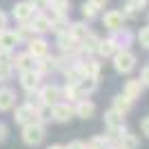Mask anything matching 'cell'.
<instances>
[{"mask_svg":"<svg viewBox=\"0 0 149 149\" xmlns=\"http://www.w3.org/2000/svg\"><path fill=\"white\" fill-rule=\"evenodd\" d=\"M113 145H118L120 149H140V138L136 136V134H131L129 129L125 131V134H120V136H116V140H113Z\"/></svg>","mask_w":149,"mask_h":149,"instance_id":"21","label":"cell"},{"mask_svg":"<svg viewBox=\"0 0 149 149\" xmlns=\"http://www.w3.org/2000/svg\"><path fill=\"white\" fill-rule=\"evenodd\" d=\"M85 145H87V149H105L107 145H113V136L109 131H107V134H98V136L89 138Z\"/></svg>","mask_w":149,"mask_h":149,"instance_id":"27","label":"cell"},{"mask_svg":"<svg viewBox=\"0 0 149 149\" xmlns=\"http://www.w3.org/2000/svg\"><path fill=\"white\" fill-rule=\"evenodd\" d=\"M98 85H100V80H96V78H89V76H85L80 80V85H78V89H80V93L82 96H91L96 89H98Z\"/></svg>","mask_w":149,"mask_h":149,"instance_id":"31","label":"cell"},{"mask_svg":"<svg viewBox=\"0 0 149 149\" xmlns=\"http://www.w3.org/2000/svg\"><path fill=\"white\" fill-rule=\"evenodd\" d=\"M60 98L62 100H67V102H76L78 98H82V93H80V89L76 87V85H62L60 87Z\"/></svg>","mask_w":149,"mask_h":149,"instance_id":"29","label":"cell"},{"mask_svg":"<svg viewBox=\"0 0 149 149\" xmlns=\"http://www.w3.org/2000/svg\"><path fill=\"white\" fill-rule=\"evenodd\" d=\"M96 102H93L89 96H82L74 102V118H80V120H89L96 116Z\"/></svg>","mask_w":149,"mask_h":149,"instance_id":"8","label":"cell"},{"mask_svg":"<svg viewBox=\"0 0 149 149\" xmlns=\"http://www.w3.org/2000/svg\"><path fill=\"white\" fill-rule=\"evenodd\" d=\"M102 120H105V127L107 131L113 136V140H116V136H120V134H125L127 131V123H125V113L116 111L113 107H109L105 111V116H102Z\"/></svg>","mask_w":149,"mask_h":149,"instance_id":"3","label":"cell"},{"mask_svg":"<svg viewBox=\"0 0 149 149\" xmlns=\"http://www.w3.org/2000/svg\"><path fill=\"white\" fill-rule=\"evenodd\" d=\"M29 2L33 5V9H36V11H45V9L49 7L51 0H29Z\"/></svg>","mask_w":149,"mask_h":149,"instance_id":"37","label":"cell"},{"mask_svg":"<svg viewBox=\"0 0 149 149\" xmlns=\"http://www.w3.org/2000/svg\"><path fill=\"white\" fill-rule=\"evenodd\" d=\"M20 138H22V143L27 147H40L45 143V138H47V125L45 123H27L22 125V129H20Z\"/></svg>","mask_w":149,"mask_h":149,"instance_id":"1","label":"cell"},{"mask_svg":"<svg viewBox=\"0 0 149 149\" xmlns=\"http://www.w3.org/2000/svg\"><path fill=\"white\" fill-rule=\"evenodd\" d=\"M7 138H9V127L5 123H0V143H5Z\"/></svg>","mask_w":149,"mask_h":149,"instance_id":"40","label":"cell"},{"mask_svg":"<svg viewBox=\"0 0 149 149\" xmlns=\"http://www.w3.org/2000/svg\"><path fill=\"white\" fill-rule=\"evenodd\" d=\"M89 2H91L93 7H98V9H105V7H107V2H109V0H89Z\"/></svg>","mask_w":149,"mask_h":149,"instance_id":"43","label":"cell"},{"mask_svg":"<svg viewBox=\"0 0 149 149\" xmlns=\"http://www.w3.org/2000/svg\"><path fill=\"white\" fill-rule=\"evenodd\" d=\"M74 118V102H67V100H58L49 107V120L51 123H69Z\"/></svg>","mask_w":149,"mask_h":149,"instance_id":"5","label":"cell"},{"mask_svg":"<svg viewBox=\"0 0 149 149\" xmlns=\"http://www.w3.org/2000/svg\"><path fill=\"white\" fill-rule=\"evenodd\" d=\"M7 27H9V16H7L5 11H0V31L7 29Z\"/></svg>","mask_w":149,"mask_h":149,"instance_id":"42","label":"cell"},{"mask_svg":"<svg viewBox=\"0 0 149 149\" xmlns=\"http://www.w3.org/2000/svg\"><path fill=\"white\" fill-rule=\"evenodd\" d=\"M80 11H82V20H85V22H91V20H96L100 16V9H98V7H93L89 0H87V2H82Z\"/></svg>","mask_w":149,"mask_h":149,"instance_id":"32","label":"cell"},{"mask_svg":"<svg viewBox=\"0 0 149 149\" xmlns=\"http://www.w3.org/2000/svg\"><path fill=\"white\" fill-rule=\"evenodd\" d=\"M42 76L38 74L36 69H27V71H20L18 74V82H20V87L25 89V93H36L38 87L42 85Z\"/></svg>","mask_w":149,"mask_h":149,"instance_id":"7","label":"cell"},{"mask_svg":"<svg viewBox=\"0 0 149 149\" xmlns=\"http://www.w3.org/2000/svg\"><path fill=\"white\" fill-rule=\"evenodd\" d=\"M62 76H65V82H67V85H76V87H78V85H80V80L85 78V71H82L80 60H76L69 69H65V71H62Z\"/></svg>","mask_w":149,"mask_h":149,"instance_id":"19","label":"cell"},{"mask_svg":"<svg viewBox=\"0 0 149 149\" xmlns=\"http://www.w3.org/2000/svg\"><path fill=\"white\" fill-rule=\"evenodd\" d=\"M16 33H18V38H20V42H29L31 38L36 36L33 33V29L29 27V22H18V27H16Z\"/></svg>","mask_w":149,"mask_h":149,"instance_id":"33","label":"cell"},{"mask_svg":"<svg viewBox=\"0 0 149 149\" xmlns=\"http://www.w3.org/2000/svg\"><path fill=\"white\" fill-rule=\"evenodd\" d=\"M47 149H65V145H49Z\"/></svg>","mask_w":149,"mask_h":149,"instance_id":"44","label":"cell"},{"mask_svg":"<svg viewBox=\"0 0 149 149\" xmlns=\"http://www.w3.org/2000/svg\"><path fill=\"white\" fill-rule=\"evenodd\" d=\"M98 42H100V36L91 31V33H89V36L80 42V56H96Z\"/></svg>","mask_w":149,"mask_h":149,"instance_id":"26","label":"cell"},{"mask_svg":"<svg viewBox=\"0 0 149 149\" xmlns=\"http://www.w3.org/2000/svg\"><path fill=\"white\" fill-rule=\"evenodd\" d=\"M80 65H82L85 76L96 78V80L102 78V62H100L98 56H80Z\"/></svg>","mask_w":149,"mask_h":149,"instance_id":"9","label":"cell"},{"mask_svg":"<svg viewBox=\"0 0 149 149\" xmlns=\"http://www.w3.org/2000/svg\"><path fill=\"white\" fill-rule=\"evenodd\" d=\"M33 69H36V71H38L40 76H42V78L51 76L54 71H56V56H51V54H47V56L38 58V60L33 62Z\"/></svg>","mask_w":149,"mask_h":149,"instance_id":"15","label":"cell"},{"mask_svg":"<svg viewBox=\"0 0 149 149\" xmlns=\"http://www.w3.org/2000/svg\"><path fill=\"white\" fill-rule=\"evenodd\" d=\"M36 100H38L42 107H47V109H49L54 102L62 100V98H60V85H54V82H42V85L38 87V91H36Z\"/></svg>","mask_w":149,"mask_h":149,"instance_id":"4","label":"cell"},{"mask_svg":"<svg viewBox=\"0 0 149 149\" xmlns=\"http://www.w3.org/2000/svg\"><path fill=\"white\" fill-rule=\"evenodd\" d=\"M123 25H125V18H123V11H120V9H109V11H105V16H102V27H105L107 31H116Z\"/></svg>","mask_w":149,"mask_h":149,"instance_id":"14","label":"cell"},{"mask_svg":"<svg viewBox=\"0 0 149 149\" xmlns=\"http://www.w3.org/2000/svg\"><path fill=\"white\" fill-rule=\"evenodd\" d=\"M134 102H136V100H131L129 96H125L123 91H120V93H116V96L111 98V107L116 109V111L125 113V116H127V113H129L131 109H134Z\"/></svg>","mask_w":149,"mask_h":149,"instance_id":"24","label":"cell"},{"mask_svg":"<svg viewBox=\"0 0 149 149\" xmlns=\"http://www.w3.org/2000/svg\"><path fill=\"white\" fill-rule=\"evenodd\" d=\"M149 5V0H127L123 7V18L125 20H134L140 11H145Z\"/></svg>","mask_w":149,"mask_h":149,"instance_id":"16","label":"cell"},{"mask_svg":"<svg viewBox=\"0 0 149 149\" xmlns=\"http://www.w3.org/2000/svg\"><path fill=\"white\" fill-rule=\"evenodd\" d=\"M138 42H140V47H143V49H149V25L147 27H143V29L138 31Z\"/></svg>","mask_w":149,"mask_h":149,"instance_id":"34","label":"cell"},{"mask_svg":"<svg viewBox=\"0 0 149 149\" xmlns=\"http://www.w3.org/2000/svg\"><path fill=\"white\" fill-rule=\"evenodd\" d=\"M118 51V45L113 42V38L111 36H107V38H100V42H98V49H96V56L98 58H111L113 54Z\"/></svg>","mask_w":149,"mask_h":149,"instance_id":"22","label":"cell"},{"mask_svg":"<svg viewBox=\"0 0 149 149\" xmlns=\"http://www.w3.org/2000/svg\"><path fill=\"white\" fill-rule=\"evenodd\" d=\"M105 149H120V147H118V145H107Z\"/></svg>","mask_w":149,"mask_h":149,"instance_id":"45","label":"cell"},{"mask_svg":"<svg viewBox=\"0 0 149 149\" xmlns=\"http://www.w3.org/2000/svg\"><path fill=\"white\" fill-rule=\"evenodd\" d=\"M143 91H145V87H143V82L138 80V78H129V80H125V85H123V93L129 96L131 100H138L143 96Z\"/></svg>","mask_w":149,"mask_h":149,"instance_id":"25","label":"cell"},{"mask_svg":"<svg viewBox=\"0 0 149 149\" xmlns=\"http://www.w3.org/2000/svg\"><path fill=\"white\" fill-rule=\"evenodd\" d=\"M138 80L143 82V87H149V65H145L143 69H140V78Z\"/></svg>","mask_w":149,"mask_h":149,"instance_id":"38","label":"cell"},{"mask_svg":"<svg viewBox=\"0 0 149 149\" xmlns=\"http://www.w3.org/2000/svg\"><path fill=\"white\" fill-rule=\"evenodd\" d=\"M16 91H13L11 87H0V113H5V111H11L13 107H16Z\"/></svg>","mask_w":149,"mask_h":149,"instance_id":"20","label":"cell"},{"mask_svg":"<svg viewBox=\"0 0 149 149\" xmlns=\"http://www.w3.org/2000/svg\"><path fill=\"white\" fill-rule=\"evenodd\" d=\"M69 13H65V16H51V31L54 33H65V31L69 29Z\"/></svg>","mask_w":149,"mask_h":149,"instance_id":"28","label":"cell"},{"mask_svg":"<svg viewBox=\"0 0 149 149\" xmlns=\"http://www.w3.org/2000/svg\"><path fill=\"white\" fill-rule=\"evenodd\" d=\"M27 51L31 54L33 60L47 56V54H49V42H47V38L45 36H33L29 42H27Z\"/></svg>","mask_w":149,"mask_h":149,"instance_id":"11","label":"cell"},{"mask_svg":"<svg viewBox=\"0 0 149 149\" xmlns=\"http://www.w3.org/2000/svg\"><path fill=\"white\" fill-rule=\"evenodd\" d=\"M56 45H58V51L65 54V56H74V58H80V42L76 38L69 36V31L65 33H58L56 36Z\"/></svg>","mask_w":149,"mask_h":149,"instance_id":"6","label":"cell"},{"mask_svg":"<svg viewBox=\"0 0 149 149\" xmlns=\"http://www.w3.org/2000/svg\"><path fill=\"white\" fill-rule=\"evenodd\" d=\"M33 58H31V54L29 51H16V54H13V71H27V69H33Z\"/></svg>","mask_w":149,"mask_h":149,"instance_id":"17","label":"cell"},{"mask_svg":"<svg viewBox=\"0 0 149 149\" xmlns=\"http://www.w3.org/2000/svg\"><path fill=\"white\" fill-rule=\"evenodd\" d=\"M109 60H111L113 69H116L120 76H129L131 71L136 69V65H138V58H136V54H134L131 49H118Z\"/></svg>","mask_w":149,"mask_h":149,"instance_id":"2","label":"cell"},{"mask_svg":"<svg viewBox=\"0 0 149 149\" xmlns=\"http://www.w3.org/2000/svg\"><path fill=\"white\" fill-rule=\"evenodd\" d=\"M33 13H36V9H33V5H31L29 0H22V2H16L11 9V16L16 22H29L31 18H33Z\"/></svg>","mask_w":149,"mask_h":149,"instance_id":"12","label":"cell"},{"mask_svg":"<svg viewBox=\"0 0 149 149\" xmlns=\"http://www.w3.org/2000/svg\"><path fill=\"white\" fill-rule=\"evenodd\" d=\"M65 149H87V145L82 140H71L69 145H65Z\"/></svg>","mask_w":149,"mask_h":149,"instance_id":"39","label":"cell"},{"mask_svg":"<svg viewBox=\"0 0 149 149\" xmlns=\"http://www.w3.org/2000/svg\"><path fill=\"white\" fill-rule=\"evenodd\" d=\"M69 36L76 38L78 42H82L85 38L91 33V29H89V22H85V20H78V22H69Z\"/></svg>","mask_w":149,"mask_h":149,"instance_id":"23","label":"cell"},{"mask_svg":"<svg viewBox=\"0 0 149 149\" xmlns=\"http://www.w3.org/2000/svg\"><path fill=\"white\" fill-rule=\"evenodd\" d=\"M20 45V38L16 33V29H2L0 31V49H9V51H16V47Z\"/></svg>","mask_w":149,"mask_h":149,"instance_id":"18","label":"cell"},{"mask_svg":"<svg viewBox=\"0 0 149 149\" xmlns=\"http://www.w3.org/2000/svg\"><path fill=\"white\" fill-rule=\"evenodd\" d=\"M13 62V51H9V49H0V67L2 65H11ZM13 67V65H11Z\"/></svg>","mask_w":149,"mask_h":149,"instance_id":"36","label":"cell"},{"mask_svg":"<svg viewBox=\"0 0 149 149\" xmlns=\"http://www.w3.org/2000/svg\"><path fill=\"white\" fill-rule=\"evenodd\" d=\"M140 131H143L145 136L149 138V116H145V118L140 120Z\"/></svg>","mask_w":149,"mask_h":149,"instance_id":"41","label":"cell"},{"mask_svg":"<svg viewBox=\"0 0 149 149\" xmlns=\"http://www.w3.org/2000/svg\"><path fill=\"white\" fill-rule=\"evenodd\" d=\"M13 78V67L11 65H2L0 67V82H9Z\"/></svg>","mask_w":149,"mask_h":149,"instance_id":"35","label":"cell"},{"mask_svg":"<svg viewBox=\"0 0 149 149\" xmlns=\"http://www.w3.org/2000/svg\"><path fill=\"white\" fill-rule=\"evenodd\" d=\"M109 36L113 38V42L118 45V49H129L131 45H134V31L131 29H127V27H120V29H116V31H109Z\"/></svg>","mask_w":149,"mask_h":149,"instance_id":"13","label":"cell"},{"mask_svg":"<svg viewBox=\"0 0 149 149\" xmlns=\"http://www.w3.org/2000/svg\"><path fill=\"white\" fill-rule=\"evenodd\" d=\"M29 27L33 29L36 36H45V33H49L51 31V16L45 11H36L33 13V18L29 20Z\"/></svg>","mask_w":149,"mask_h":149,"instance_id":"10","label":"cell"},{"mask_svg":"<svg viewBox=\"0 0 149 149\" xmlns=\"http://www.w3.org/2000/svg\"><path fill=\"white\" fill-rule=\"evenodd\" d=\"M47 9H51V16H65L71 9V0H51Z\"/></svg>","mask_w":149,"mask_h":149,"instance_id":"30","label":"cell"}]
</instances>
